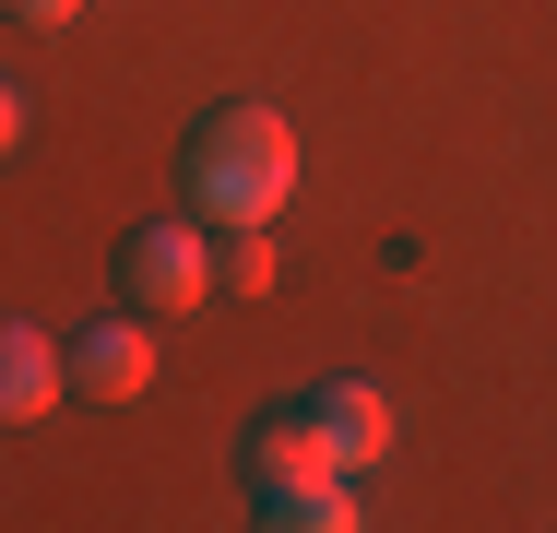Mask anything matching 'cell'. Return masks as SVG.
I'll return each mask as SVG.
<instances>
[{"mask_svg": "<svg viewBox=\"0 0 557 533\" xmlns=\"http://www.w3.org/2000/svg\"><path fill=\"white\" fill-rule=\"evenodd\" d=\"M178 202L202 213V225H285L297 202V119L285 107H214L202 131H190V166H178Z\"/></svg>", "mask_w": 557, "mask_h": 533, "instance_id": "cell-1", "label": "cell"}, {"mask_svg": "<svg viewBox=\"0 0 557 533\" xmlns=\"http://www.w3.org/2000/svg\"><path fill=\"white\" fill-rule=\"evenodd\" d=\"M225 273H214V225L190 213H166V225H131V249H119V309H143V320H190L202 297H214Z\"/></svg>", "mask_w": 557, "mask_h": 533, "instance_id": "cell-2", "label": "cell"}, {"mask_svg": "<svg viewBox=\"0 0 557 533\" xmlns=\"http://www.w3.org/2000/svg\"><path fill=\"white\" fill-rule=\"evenodd\" d=\"M309 486H344L333 438L309 426V404H297V416H261L249 426V498L273 510V498H309Z\"/></svg>", "mask_w": 557, "mask_h": 533, "instance_id": "cell-3", "label": "cell"}, {"mask_svg": "<svg viewBox=\"0 0 557 533\" xmlns=\"http://www.w3.org/2000/svg\"><path fill=\"white\" fill-rule=\"evenodd\" d=\"M72 392H84V404H143V392H154V332H143V309L131 320H84Z\"/></svg>", "mask_w": 557, "mask_h": 533, "instance_id": "cell-4", "label": "cell"}, {"mask_svg": "<svg viewBox=\"0 0 557 533\" xmlns=\"http://www.w3.org/2000/svg\"><path fill=\"white\" fill-rule=\"evenodd\" d=\"M60 392H72V344H48L36 320L0 309V426H36Z\"/></svg>", "mask_w": 557, "mask_h": 533, "instance_id": "cell-5", "label": "cell"}, {"mask_svg": "<svg viewBox=\"0 0 557 533\" xmlns=\"http://www.w3.org/2000/svg\"><path fill=\"white\" fill-rule=\"evenodd\" d=\"M309 426L333 438L344 474H380V450H392V392H380V380H321V392H309Z\"/></svg>", "mask_w": 557, "mask_h": 533, "instance_id": "cell-6", "label": "cell"}, {"mask_svg": "<svg viewBox=\"0 0 557 533\" xmlns=\"http://www.w3.org/2000/svg\"><path fill=\"white\" fill-rule=\"evenodd\" d=\"M261 522H273V533H356L368 510H356V474H344V486H309V498H273Z\"/></svg>", "mask_w": 557, "mask_h": 533, "instance_id": "cell-7", "label": "cell"}, {"mask_svg": "<svg viewBox=\"0 0 557 533\" xmlns=\"http://www.w3.org/2000/svg\"><path fill=\"white\" fill-rule=\"evenodd\" d=\"M225 285H237V297H261V285H273V225H237V237H225V261H214Z\"/></svg>", "mask_w": 557, "mask_h": 533, "instance_id": "cell-8", "label": "cell"}, {"mask_svg": "<svg viewBox=\"0 0 557 533\" xmlns=\"http://www.w3.org/2000/svg\"><path fill=\"white\" fill-rule=\"evenodd\" d=\"M0 12H12V24H72L84 0H0Z\"/></svg>", "mask_w": 557, "mask_h": 533, "instance_id": "cell-9", "label": "cell"}, {"mask_svg": "<svg viewBox=\"0 0 557 533\" xmlns=\"http://www.w3.org/2000/svg\"><path fill=\"white\" fill-rule=\"evenodd\" d=\"M12 154H24V96L0 84V166H12Z\"/></svg>", "mask_w": 557, "mask_h": 533, "instance_id": "cell-10", "label": "cell"}]
</instances>
